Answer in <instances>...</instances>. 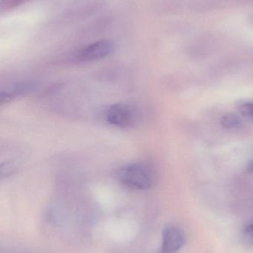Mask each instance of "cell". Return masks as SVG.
I'll return each instance as SVG.
<instances>
[{
  "instance_id": "cell-1",
  "label": "cell",
  "mask_w": 253,
  "mask_h": 253,
  "mask_svg": "<svg viewBox=\"0 0 253 253\" xmlns=\"http://www.w3.org/2000/svg\"><path fill=\"white\" fill-rule=\"evenodd\" d=\"M120 182L137 190H147L151 188L154 175L151 168L144 162H135L123 167L118 172Z\"/></svg>"
},
{
  "instance_id": "cell-2",
  "label": "cell",
  "mask_w": 253,
  "mask_h": 253,
  "mask_svg": "<svg viewBox=\"0 0 253 253\" xmlns=\"http://www.w3.org/2000/svg\"><path fill=\"white\" fill-rule=\"evenodd\" d=\"M139 112L133 105L117 103L108 107L105 112V119L111 126L117 127H130L139 120Z\"/></svg>"
},
{
  "instance_id": "cell-3",
  "label": "cell",
  "mask_w": 253,
  "mask_h": 253,
  "mask_svg": "<svg viewBox=\"0 0 253 253\" xmlns=\"http://www.w3.org/2000/svg\"><path fill=\"white\" fill-rule=\"evenodd\" d=\"M115 47V44L111 40H100L79 50L75 59L80 62L101 60L112 54Z\"/></svg>"
},
{
  "instance_id": "cell-4",
  "label": "cell",
  "mask_w": 253,
  "mask_h": 253,
  "mask_svg": "<svg viewBox=\"0 0 253 253\" xmlns=\"http://www.w3.org/2000/svg\"><path fill=\"white\" fill-rule=\"evenodd\" d=\"M186 243V235L181 227L174 224L165 226L162 233L160 253H176Z\"/></svg>"
},
{
  "instance_id": "cell-5",
  "label": "cell",
  "mask_w": 253,
  "mask_h": 253,
  "mask_svg": "<svg viewBox=\"0 0 253 253\" xmlns=\"http://www.w3.org/2000/svg\"><path fill=\"white\" fill-rule=\"evenodd\" d=\"M35 88V84L32 82H22L13 84L0 93L1 105L9 103L16 98L26 96Z\"/></svg>"
},
{
  "instance_id": "cell-6",
  "label": "cell",
  "mask_w": 253,
  "mask_h": 253,
  "mask_svg": "<svg viewBox=\"0 0 253 253\" xmlns=\"http://www.w3.org/2000/svg\"><path fill=\"white\" fill-rule=\"evenodd\" d=\"M221 126L225 129H233L243 126V121L238 114L230 113L223 116L220 120Z\"/></svg>"
},
{
  "instance_id": "cell-7",
  "label": "cell",
  "mask_w": 253,
  "mask_h": 253,
  "mask_svg": "<svg viewBox=\"0 0 253 253\" xmlns=\"http://www.w3.org/2000/svg\"><path fill=\"white\" fill-rule=\"evenodd\" d=\"M237 108L243 117L253 122V101L239 102L237 105Z\"/></svg>"
},
{
  "instance_id": "cell-8",
  "label": "cell",
  "mask_w": 253,
  "mask_h": 253,
  "mask_svg": "<svg viewBox=\"0 0 253 253\" xmlns=\"http://www.w3.org/2000/svg\"><path fill=\"white\" fill-rule=\"evenodd\" d=\"M242 239L246 245H253V224L248 226L244 230Z\"/></svg>"
},
{
  "instance_id": "cell-9",
  "label": "cell",
  "mask_w": 253,
  "mask_h": 253,
  "mask_svg": "<svg viewBox=\"0 0 253 253\" xmlns=\"http://www.w3.org/2000/svg\"><path fill=\"white\" fill-rule=\"evenodd\" d=\"M24 0H1V7L4 5L10 6V5H17L19 3L22 2Z\"/></svg>"
},
{
  "instance_id": "cell-10",
  "label": "cell",
  "mask_w": 253,
  "mask_h": 253,
  "mask_svg": "<svg viewBox=\"0 0 253 253\" xmlns=\"http://www.w3.org/2000/svg\"><path fill=\"white\" fill-rule=\"evenodd\" d=\"M247 171L253 173V160L251 161L247 165Z\"/></svg>"
},
{
  "instance_id": "cell-11",
  "label": "cell",
  "mask_w": 253,
  "mask_h": 253,
  "mask_svg": "<svg viewBox=\"0 0 253 253\" xmlns=\"http://www.w3.org/2000/svg\"><path fill=\"white\" fill-rule=\"evenodd\" d=\"M251 22H252L253 23V15L252 16H251Z\"/></svg>"
}]
</instances>
